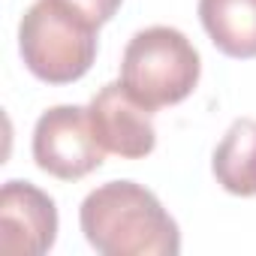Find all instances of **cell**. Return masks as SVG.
Returning <instances> with one entry per match:
<instances>
[{
  "label": "cell",
  "instance_id": "1",
  "mask_svg": "<svg viewBox=\"0 0 256 256\" xmlns=\"http://www.w3.org/2000/svg\"><path fill=\"white\" fill-rule=\"evenodd\" d=\"M78 223L102 256H175L181 250L178 223L136 181H108L90 190L78 208Z\"/></svg>",
  "mask_w": 256,
  "mask_h": 256
},
{
  "label": "cell",
  "instance_id": "9",
  "mask_svg": "<svg viewBox=\"0 0 256 256\" xmlns=\"http://www.w3.org/2000/svg\"><path fill=\"white\" fill-rule=\"evenodd\" d=\"M60 4L72 6L78 16H84L88 22H94V24L100 28V24H106V22L114 18L120 0H60Z\"/></svg>",
  "mask_w": 256,
  "mask_h": 256
},
{
  "label": "cell",
  "instance_id": "5",
  "mask_svg": "<svg viewBox=\"0 0 256 256\" xmlns=\"http://www.w3.org/2000/svg\"><path fill=\"white\" fill-rule=\"evenodd\" d=\"M88 118L102 151L124 160H142L157 145L151 112L133 100L124 82H108L106 88H100L88 106Z\"/></svg>",
  "mask_w": 256,
  "mask_h": 256
},
{
  "label": "cell",
  "instance_id": "2",
  "mask_svg": "<svg viewBox=\"0 0 256 256\" xmlns=\"http://www.w3.org/2000/svg\"><path fill=\"white\" fill-rule=\"evenodd\" d=\"M96 24L60 0H36L18 24L28 70L48 84L78 82L96 58Z\"/></svg>",
  "mask_w": 256,
  "mask_h": 256
},
{
  "label": "cell",
  "instance_id": "7",
  "mask_svg": "<svg viewBox=\"0 0 256 256\" xmlns=\"http://www.w3.org/2000/svg\"><path fill=\"white\" fill-rule=\"evenodd\" d=\"M199 18L226 58H256V0H199Z\"/></svg>",
  "mask_w": 256,
  "mask_h": 256
},
{
  "label": "cell",
  "instance_id": "4",
  "mask_svg": "<svg viewBox=\"0 0 256 256\" xmlns=\"http://www.w3.org/2000/svg\"><path fill=\"white\" fill-rule=\"evenodd\" d=\"M102 145L94 136L88 108L54 106L34 126V160L60 181H78L102 166Z\"/></svg>",
  "mask_w": 256,
  "mask_h": 256
},
{
  "label": "cell",
  "instance_id": "6",
  "mask_svg": "<svg viewBox=\"0 0 256 256\" xmlns=\"http://www.w3.org/2000/svg\"><path fill=\"white\" fill-rule=\"evenodd\" d=\"M58 238V208L30 181H6L0 190V250L12 256H42Z\"/></svg>",
  "mask_w": 256,
  "mask_h": 256
},
{
  "label": "cell",
  "instance_id": "8",
  "mask_svg": "<svg viewBox=\"0 0 256 256\" xmlns=\"http://www.w3.org/2000/svg\"><path fill=\"white\" fill-rule=\"evenodd\" d=\"M217 184L232 196H256V120L238 118L211 160Z\"/></svg>",
  "mask_w": 256,
  "mask_h": 256
},
{
  "label": "cell",
  "instance_id": "3",
  "mask_svg": "<svg viewBox=\"0 0 256 256\" xmlns=\"http://www.w3.org/2000/svg\"><path fill=\"white\" fill-rule=\"evenodd\" d=\"M202 60L193 42L166 24L139 30L124 48L120 82L148 112L175 106L199 84Z\"/></svg>",
  "mask_w": 256,
  "mask_h": 256
}]
</instances>
